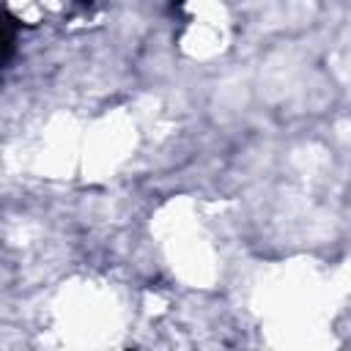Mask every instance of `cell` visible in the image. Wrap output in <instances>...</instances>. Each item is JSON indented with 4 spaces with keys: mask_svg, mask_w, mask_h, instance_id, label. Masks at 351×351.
<instances>
[{
    "mask_svg": "<svg viewBox=\"0 0 351 351\" xmlns=\"http://www.w3.org/2000/svg\"><path fill=\"white\" fill-rule=\"evenodd\" d=\"M8 44H11V30H8V22L0 14V55H3V49H8Z\"/></svg>",
    "mask_w": 351,
    "mask_h": 351,
    "instance_id": "1",
    "label": "cell"
}]
</instances>
